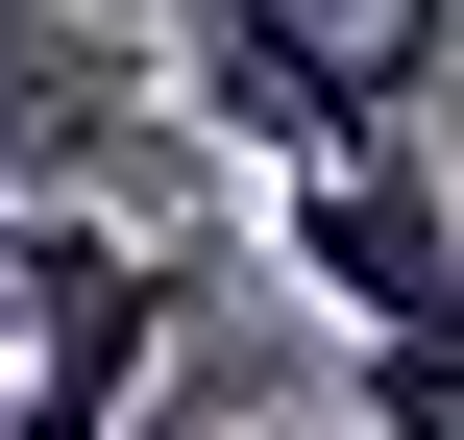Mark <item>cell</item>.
I'll return each mask as SVG.
<instances>
[{
  "label": "cell",
  "instance_id": "1",
  "mask_svg": "<svg viewBox=\"0 0 464 440\" xmlns=\"http://www.w3.org/2000/svg\"><path fill=\"white\" fill-rule=\"evenodd\" d=\"M0 269H24L0 440H122L147 392H171V343H196V245H147V220H98V196H24Z\"/></svg>",
  "mask_w": 464,
  "mask_h": 440
},
{
  "label": "cell",
  "instance_id": "2",
  "mask_svg": "<svg viewBox=\"0 0 464 440\" xmlns=\"http://www.w3.org/2000/svg\"><path fill=\"white\" fill-rule=\"evenodd\" d=\"M147 49H171V122L245 147V171H318V147H392L416 122V73H392L367 0H171Z\"/></svg>",
  "mask_w": 464,
  "mask_h": 440
},
{
  "label": "cell",
  "instance_id": "3",
  "mask_svg": "<svg viewBox=\"0 0 464 440\" xmlns=\"http://www.w3.org/2000/svg\"><path fill=\"white\" fill-rule=\"evenodd\" d=\"M269 269L343 318V343H464V171L392 122V147H318L269 171Z\"/></svg>",
  "mask_w": 464,
  "mask_h": 440
},
{
  "label": "cell",
  "instance_id": "4",
  "mask_svg": "<svg viewBox=\"0 0 464 440\" xmlns=\"http://www.w3.org/2000/svg\"><path fill=\"white\" fill-rule=\"evenodd\" d=\"M147 98H171V49H122V24H73V0H0V220H24V196H98V171L147 147Z\"/></svg>",
  "mask_w": 464,
  "mask_h": 440
}]
</instances>
